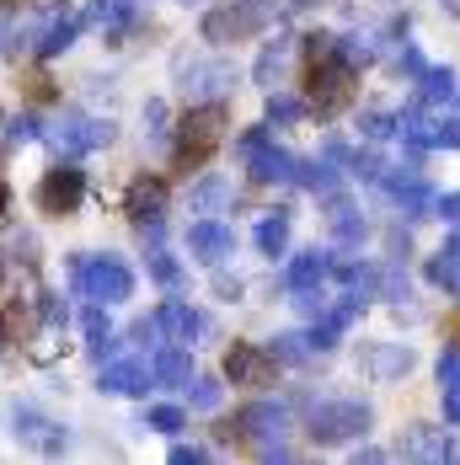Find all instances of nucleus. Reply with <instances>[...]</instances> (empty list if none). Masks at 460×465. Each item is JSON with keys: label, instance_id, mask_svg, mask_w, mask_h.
Returning a JSON list of instances; mask_svg holds the SVG:
<instances>
[{"label": "nucleus", "instance_id": "obj_24", "mask_svg": "<svg viewBox=\"0 0 460 465\" xmlns=\"http://www.w3.org/2000/svg\"><path fill=\"white\" fill-rule=\"evenodd\" d=\"M295 183L311 187V193H337V172H332V155H322V161H295Z\"/></svg>", "mask_w": 460, "mask_h": 465}, {"label": "nucleus", "instance_id": "obj_28", "mask_svg": "<svg viewBox=\"0 0 460 465\" xmlns=\"http://www.w3.org/2000/svg\"><path fill=\"white\" fill-rule=\"evenodd\" d=\"M198 214H220V209H230V183L225 177H204V183L193 187V198H187Z\"/></svg>", "mask_w": 460, "mask_h": 465}, {"label": "nucleus", "instance_id": "obj_23", "mask_svg": "<svg viewBox=\"0 0 460 465\" xmlns=\"http://www.w3.org/2000/svg\"><path fill=\"white\" fill-rule=\"evenodd\" d=\"M81 27H92V22H86V16H65V22L44 27V38H38V54H44V59H59L65 48L81 38Z\"/></svg>", "mask_w": 460, "mask_h": 465}, {"label": "nucleus", "instance_id": "obj_10", "mask_svg": "<svg viewBox=\"0 0 460 465\" xmlns=\"http://www.w3.org/2000/svg\"><path fill=\"white\" fill-rule=\"evenodd\" d=\"M150 380H155V370H150L145 359H118V364H107V370H102L96 391H102V396H145V391H150Z\"/></svg>", "mask_w": 460, "mask_h": 465}, {"label": "nucleus", "instance_id": "obj_12", "mask_svg": "<svg viewBox=\"0 0 460 465\" xmlns=\"http://www.w3.org/2000/svg\"><path fill=\"white\" fill-rule=\"evenodd\" d=\"M124 209H129L135 225H155V220L166 214V183H161V177H135L129 198H124Z\"/></svg>", "mask_w": 460, "mask_h": 465}, {"label": "nucleus", "instance_id": "obj_45", "mask_svg": "<svg viewBox=\"0 0 460 465\" xmlns=\"http://www.w3.org/2000/svg\"><path fill=\"white\" fill-rule=\"evenodd\" d=\"M434 209H439V214H445V220H460V193H445V198H439V203H434Z\"/></svg>", "mask_w": 460, "mask_h": 465}, {"label": "nucleus", "instance_id": "obj_48", "mask_svg": "<svg viewBox=\"0 0 460 465\" xmlns=\"http://www.w3.org/2000/svg\"><path fill=\"white\" fill-rule=\"evenodd\" d=\"M5 203H11V193H5V177H0V220H5Z\"/></svg>", "mask_w": 460, "mask_h": 465}, {"label": "nucleus", "instance_id": "obj_21", "mask_svg": "<svg viewBox=\"0 0 460 465\" xmlns=\"http://www.w3.org/2000/svg\"><path fill=\"white\" fill-rule=\"evenodd\" d=\"M417 96H423V107L455 102V70H450V64H434V70H423V75H417Z\"/></svg>", "mask_w": 460, "mask_h": 465}, {"label": "nucleus", "instance_id": "obj_9", "mask_svg": "<svg viewBox=\"0 0 460 465\" xmlns=\"http://www.w3.org/2000/svg\"><path fill=\"white\" fill-rule=\"evenodd\" d=\"M81 198H86V177L75 166H54L44 183H38V209L44 214H70Z\"/></svg>", "mask_w": 460, "mask_h": 465}, {"label": "nucleus", "instance_id": "obj_50", "mask_svg": "<svg viewBox=\"0 0 460 465\" xmlns=\"http://www.w3.org/2000/svg\"><path fill=\"white\" fill-rule=\"evenodd\" d=\"M0 279H5V273H0Z\"/></svg>", "mask_w": 460, "mask_h": 465}, {"label": "nucleus", "instance_id": "obj_13", "mask_svg": "<svg viewBox=\"0 0 460 465\" xmlns=\"http://www.w3.org/2000/svg\"><path fill=\"white\" fill-rule=\"evenodd\" d=\"M396 455H407V460H455V439L450 433H439V428H407V439L396 444Z\"/></svg>", "mask_w": 460, "mask_h": 465}, {"label": "nucleus", "instance_id": "obj_8", "mask_svg": "<svg viewBox=\"0 0 460 465\" xmlns=\"http://www.w3.org/2000/svg\"><path fill=\"white\" fill-rule=\"evenodd\" d=\"M54 140H59V150H70V155H86V150H102V144L113 140V124L107 118H92V113H65L54 124Z\"/></svg>", "mask_w": 460, "mask_h": 465}, {"label": "nucleus", "instance_id": "obj_34", "mask_svg": "<svg viewBox=\"0 0 460 465\" xmlns=\"http://www.w3.org/2000/svg\"><path fill=\"white\" fill-rule=\"evenodd\" d=\"M150 279L161 283V289H177V283H183V268H177V257L155 246V252H150Z\"/></svg>", "mask_w": 460, "mask_h": 465}, {"label": "nucleus", "instance_id": "obj_25", "mask_svg": "<svg viewBox=\"0 0 460 465\" xmlns=\"http://www.w3.org/2000/svg\"><path fill=\"white\" fill-rule=\"evenodd\" d=\"M284 246H289V214L274 209V214L257 220V252H263V257H278Z\"/></svg>", "mask_w": 460, "mask_h": 465}, {"label": "nucleus", "instance_id": "obj_22", "mask_svg": "<svg viewBox=\"0 0 460 465\" xmlns=\"http://www.w3.org/2000/svg\"><path fill=\"white\" fill-rule=\"evenodd\" d=\"M268 353H274V364H289V370L311 364V331H278L268 342Z\"/></svg>", "mask_w": 460, "mask_h": 465}, {"label": "nucleus", "instance_id": "obj_38", "mask_svg": "<svg viewBox=\"0 0 460 465\" xmlns=\"http://www.w3.org/2000/svg\"><path fill=\"white\" fill-rule=\"evenodd\" d=\"M183 422H187L183 407H150V428L155 433H183Z\"/></svg>", "mask_w": 460, "mask_h": 465}, {"label": "nucleus", "instance_id": "obj_14", "mask_svg": "<svg viewBox=\"0 0 460 465\" xmlns=\"http://www.w3.org/2000/svg\"><path fill=\"white\" fill-rule=\"evenodd\" d=\"M252 27H257V11H241V5H220V11L204 16V38H209V44H235V38H246Z\"/></svg>", "mask_w": 460, "mask_h": 465}, {"label": "nucleus", "instance_id": "obj_5", "mask_svg": "<svg viewBox=\"0 0 460 465\" xmlns=\"http://www.w3.org/2000/svg\"><path fill=\"white\" fill-rule=\"evenodd\" d=\"M230 129V118H225V102H204V107H187V118H183V161L193 166V161H204L215 144H220V134Z\"/></svg>", "mask_w": 460, "mask_h": 465}, {"label": "nucleus", "instance_id": "obj_2", "mask_svg": "<svg viewBox=\"0 0 460 465\" xmlns=\"http://www.w3.org/2000/svg\"><path fill=\"white\" fill-rule=\"evenodd\" d=\"M70 273H75V283H81L92 300H102V305H124V300L135 294V273H129V262H118V257H75Z\"/></svg>", "mask_w": 460, "mask_h": 465}, {"label": "nucleus", "instance_id": "obj_49", "mask_svg": "<svg viewBox=\"0 0 460 465\" xmlns=\"http://www.w3.org/2000/svg\"><path fill=\"white\" fill-rule=\"evenodd\" d=\"M11 5H22V0H11Z\"/></svg>", "mask_w": 460, "mask_h": 465}, {"label": "nucleus", "instance_id": "obj_43", "mask_svg": "<svg viewBox=\"0 0 460 465\" xmlns=\"http://www.w3.org/2000/svg\"><path fill=\"white\" fill-rule=\"evenodd\" d=\"M209 460V450H198V444H177L172 450V465H204Z\"/></svg>", "mask_w": 460, "mask_h": 465}, {"label": "nucleus", "instance_id": "obj_17", "mask_svg": "<svg viewBox=\"0 0 460 465\" xmlns=\"http://www.w3.org/2000/svg\"><path fill=\"white\" fill-rule=\"evenodd\" d=\"M326 273H332L326 252H300V257L289 262V273H284V283H289L295 294H316V289L326 283Z\"/></svg>", "mask_w": 460, "mask_h": 465}, {"label": "nucleus", "instance_id": "obj_41", "mask_svg": "<svg viewBox=\"0 0 460 465\" xmlns=\"http://www.w3.org/2000/svg\"><path fill=\"white\" fill-rule=\"evenodd\" d=\"M305 59H311V64L337 59V38H332V33H311V38H305Z\"/></svg>", "mask_w": 460, "mask_h": 465}, {"label": "nucleus", "instance_id": "obj_18", "mask_svg": "<svg viewBox=\"0 0 460 465\" xmlns=\"http://www.w3.org/2000/svg\"><path fill=\"white\" fill-rule=\"evenodd\" d=\"M16 433H22L33 450H44V455H59V450H65V428L48 422V418H38V412H27V407L16 412Z\"/></svg>", "mask_w": 460, "mask_h": 465}, {"label": "nucleus", "instance_id": "obj_40", "mask_svg": "<svg viewBox=\"0 0 460 465\" xmlns=\"http://www.w3.org/2000/svg\"><path fill=\"white\" fill-rule=\"evenodd\" d=\"M359 129H365L369 140H391V134H396V118H391V113H365Z\"/></svg>", "mask_w": 460, "mask_h": 465}, {"label": "nucleus", "instance_id": "obj_7", "mask_svg": "<svg viewBox=\"0 0 460 465\" xmlns=\"http://www.w3.org/2000/svg\"><path fill=\"white\" fill-rule=\"evenodd\" d=\"M274 353L268 348H252V342H230L225 348V374L230 385H241V391H263V385H274Z\"/></svg>", "mask_w": 460, "mask_h": 465}, {"label": "nucleus", "instance_id": "obj_26", "mask_svg": "<svg viewBox=\"0 0 460 465\" xmlns=\"http://www.w3.org/2000/svg\"><path fill=\"white\" fill-rule=\"evenodd\" d=\"M161 331H172L177 342H193V337H204V316L193 305H166L161 311Z\"/></svg>", "mask_w": 460, "mask_h": 465}, {"label": "nucleus", "instance_id": "obj_27", "mask_svg": "<svg viewBox=\"0 0 460 465\" xmlns=\"http://www.w3.org/2000/svg\"><path fill=\"white\" fill-rule=\"evenodd\" d=\"M150 370H155V380H161V385H187V374H193L187 342H177V348H161V359H155Z\"/></svg>", "mask_w": 460, "mask_h": 465}, {"label": "nucleus", "instance_id": "obj_20", "mask_svg": "<svg viewBox=\"0 0 460 465\" xmlns=\"http://www.w3.org/2000/svg\"><path fill=\"white\" fill-rule=\"evenodd\" d=\"M439 396H445V422H460V348L439 353Z\"/></svg>", "mask_w": 460, "mask_h": 465}, {"label": "nucleus", "instance_id": "obj_4", "mask_svg": "<svg viewBox=\"0 0 460 465\" xmlns=\"http://www.w3.org/2000/svg\"><path fill=\"white\" fill-rule=\"evenodd\" d=\"M354 102V64L348 59H322L311 64V107L316 118H332Z\"/></svg>", "mask_w": 460, "mask_h": 465}, {"label": "nucleus", "instance_id": "obj_3", "mask_svg": "<svg viewBox=\"0 0 460 465\" xmlns=\"http://www.w3.org/2000/svg\"><path fill=\"white\" fill-rule=\"evenodd\" d=\"M396 134L413 144V150H460V118H445V113H428V107H413L396 118Z\"/></svg>", "mask_w": 460, "mask_h": 465}, {"label": "nucleus", "instance_id": "obj_46", "mask_svg": "<svg viewBox=\"0 0 460 465\" xmlns=\"http://www.w3.org/2000/svg\"><path fill=\"white\" fill-rule=\"evenodd\" d=\"M354 460H385V450H375V444H359V450H354Z\"/></svg>", "mask_w": 460, "mask_h": 465}, {"label": "nucleus", "instance_id": "obj_19", "mask_svg": "<svg viewBox=\"0 0 460 465\" xmlns=\"http://www.w3.org/2000/svg\"><path fill=\"white\" fill-rule=\"evenodd\" d=\"M365 370L375 374V380H396V374L413 370V348H391V342H375L365 353Z\"/></svg>", "mask_w": 460, "mask_h": 465}, {"label": "nucleus", "instance_id": "obj_39", "mask_svg": "<svg viewBox=\"0 0 460 465\" xmlns=\"http://www.w3.org/2000/svg\"><path fill=\"white\" fill-rule=\"evenodd\" d=\"M38 129H44V124H38L33 113H22V118H11V124H5V144H27V140H38Z\"/></svg>", "mask_w": 460, "mask_h": 465}, {"label": "nucleus", "instance_id": "obj_33", "mask_svg": "<svg viewBox=\"0 0 460 465\" xmlns=\"http://www.w3.org/2000/svg\"><path fill=\"white\" fill-rule=\"evenodd\" d=\"M86 22H96V27H124V22H135V0H92Z\"/></svg>", "mask_w": 460, "mask_h": 465}, {"label": "nucleus", "instance_id": "obj_44", "mask_svg": "<svg viewBox=\"0 0 460 465\" xmlns=\"http://www.w3.org/2000/svg\"><path fill=\"white\" fill-rule=\"evenodd\" d=\"M155 337H161V316H150V322L135 326V342H155Z\"/></svg>", "mask_w": 460, "mask_h": 465}, {"label": "nucleus", "instance_id": "obj_29", "mask_svg": "<svg viewBox=\"0 0 460 465\" xmlns=\"http://www.w3.org/2000/svg\"><path fill=\"white\" fill-rule=\"evenodd\" d=\"M187 86H198V92H209V96H225V92H235V70H230V64L187 70Z\"/></svg>", "mask_w": 460, "mask_h": 465}, {"label": "nucleus", "instance_id": "obj_32", "mask_svg": "<svg viewBox=\"0 0 460 465\" xmlns=\"http://www.w3.org/2000/svg\"><path fill=\"white\" fill-rule=\"evenodd\" d=\"M423 273H428V283H434V289H450V294H460V257H455V252L428 257V268H423Z\"/></svg>", "mask_w": 460, "mask_h": 465}, {"label": "nucleus", "instance_id": "obj_47", "mask_svg": "<svg viewBox=\"0 0 460 465\" xmlns=\"http://www.w3.org/2000/svg\"><path fill=\"white\" fill-rule=\"evenodd\" d=\"M445 252H455V257H460V231H450V241H445Z\"/></svg>", "mask_w": 460, "mask_h": 465}, {"label": "nucleus", "instance_id": "obj_35", "mask_svg": "<svg viewBox=\"0 0 460 465\" xmlns=\"http://www.w3.org/2000/svg\"><path fill=\"white\" fill-rule=\"evenodd\" d=\"M187 407H193V412H215V407H220V380H209V374H204V380H193Z\"/></svg>", "mask_w": 460, "mask_h": 465}, {"label": "nucleus", "instance_id": "obj_6", "mask_svg": "<svg viewBox=\"0 0 460 465\" xmlns=\"http://www.w3.org/2000/svg\"><path fill=\"white\" fill-rule=\"evenodd\" d=\"M284 433H289V407L284 401H257L225 428V439H246V444H274Z\"/></svg>", "mask_w": 460, "mask_h": 465}, {"label": "nucleus", "instance_id": "obj_37", "mask_svg": "<svg viewBox=\"0 0 460 465\" xmlns=\"http://www.w3.org/2000/svg\"><path fill=\"white\" fill-rule=\"evenodd\" d=\"M391 70H396V75H407V81H417V75L428 70V64H423V48H417V44H402V54L391 59Z\"/></svg>", "mask_w": 460, "mask_h": 465}, {"label": "nucleus", "instance_id": "obj_36", "mask_svg": "<svg viewBox=\"0 0 460 465\" xmlns=\"http://www.w3.org/2000/svg\"><path fill=\"white\" fill-rule=\"evenodd\" d=\"M295 118H305V107H300L295 96H274V102H268V124H274V129H289Z\"/></svg>", "mask_w": 460, "mask_h": 465}, {"label": "nucleus", "instance_id": "obj_11", "mask_svg": "<svg viewBox=\"0 0 460 465\" xmlns=\"http://www.w3.org/2000/svg\"><path fill=\"white\" fill-rule=\"evenodd\" d=\"M187 252H193L198 262L220 268L230 252H235V235H230V225H220V220H198V225L187 231Z\"/></svg>", "mask_w": 460, "mask_h": 465}, {"label": "nucleus", "instance_id": "obj_15", "mask_svg": "<svg viewBox=\"0 0 460 465\" xmlns=\"http://www.w3.org/2000/svg\"><path fill=\"white\" fill-rule=\"evenodd\" d=\"M380 183H385V193L396 198V209H402V214H413V220L434 203V198H428V183H423L417 172H380Z\"/></svg>", "mask_w": 460, "mask_h": 465}, {"label": "nucleus", "instance_id": "obj_31", "mask_svg": "<svg viewBox=\"0 0 460 465\" xmlns=\"http://www.w3.org/2000/svg\"><path fill=\"white\" fill-rule=\"evenodd\" d=\"M86 353H92L96 364H102V359H113V326H107L102 311H86Z\"/></svg>", "mask_w": 460, "mask_h": 465}, {"label": "nucleus", "instance_id": "obj_16", "mask_svg": "<svg viewBox=\"0 0 460 465\" xmlns=\"http://www.w3.org/2000/svg\"><path fill=\"white\" fill-rule=\"evenodd\" d=\"M246 172H252V183H295V155H284V150L263 140L246 155Z\"/></svg>", "mask_w": 460, "mask_h": 465}, {"label": "nucleus", "instance_id": "obj_30", "mask_svg": "<svg viewBox=\"0 0 460 465\" xmlns=\"http://www.w3.org/2000/svg\"><path fill=\"white\" fill-rule=\"evenodd\" d=\"M284 70H289V44L278 38L274 48H263V59H257V70H252V75H257V86H278V81H284Z\"/></svg>", "mask_w": 460, "mask_h": 465}, {"label": "nucleus", "instance_id": "obj_1", "mask_svg": "<svg viewBox=\"0 0 460 465\" xmlns=\"http://www.w3.org/2000/svg\"><path fill=\"white\" fill-rule=\"evenodd\" d=\"M305 422L316 444H337V439H359L375 422V407L359 396H305Z\"/></svg>", "mask_w": 460, "mask_h": 465}, {"label": "nucleus", "instance_id": "obj_42", "mask_svg": "<svg viewBox=\"0 0 460 465\" xmlns=\"http://www.w3.org/2000/svg\"><path fill=\"white\" fill-rule=\"evenodd\" d=\"M38 305H44V311H38V316H44V326H65V322H70V305H65L59 294H44Z\"/></svg>", "mask_w": 460, "mask_h": 465}]
</instances>
